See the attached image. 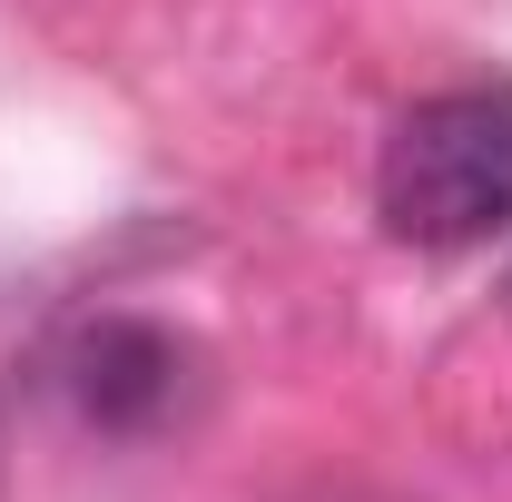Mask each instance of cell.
Instances as JSON below:
<instances>
[{
  "label": "cell",
  "mask_w": 512,
  "mask_h": 502,
  "mask_svg": "<svg viewBox=\"0 0 512 502\" xmlns=\"http://www.w3.org/2000/svg\"><path fill=\"white\" fill-rule=\"evenodd\" d=\"M384 237L404 247H483L512 227V79L414 99L375 158Z\"/></svg>",
  "instance_id": "1"
},
{
  "label": "cell",
  "mask_w": 512,
  "mask_h": 502,
  "mask_svg": "<svg viewBox=\"0 0 512 502\" xmlns=\"http://www.w3.org/2000/svg\"><path fill=\"white\" fill-rule=\"evenodd\" d=\"M69 384H79V404H89L109 434H128V424H158V414H168V394H178V345H168L158 325H128V315H109V325H89V335H79Z\"/></svg>",
  "instance_id": "2"
},
{
  "label": "cell",
  "mask_w": 512,
  "mask_h": 502,
  "mask_svg": "<svg viewBox=\"0 0 512 502\" xmlns=\"http://www.w3.org/2000/svg\"><path fill=\"white\" fill-rule=\"evenodd\" d=\"M503 296H512V276H503Z\"/></svg>",
  "instance_id": "3"
}]
</instances>
